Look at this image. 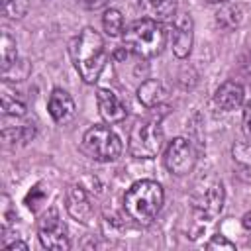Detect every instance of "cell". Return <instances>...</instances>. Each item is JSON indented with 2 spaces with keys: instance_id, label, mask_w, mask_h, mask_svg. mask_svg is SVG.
<instances>
[{
  "instance_id": "20",
  "label": "cell",
  "mask_w": 251,
  "mask_h": 251,
  "mask_svg": "<svg viewBox=\"0 0 251 251\" xmlns=\"http://www.w3.org/2000/svg\"><path fill=\"white\" fill-rule=\"evenodd\" d=\"M27 6H29V2H27V0H2L4 16L12 18V20L24 18V16H25V12H27Z\"/></svg>"
},
{
  "instance_id": "7",
  "label": "cell",
  "mask_w": 251,
  "mask_h": 251,
  "mask_svg": "<svg viewBox=\"0 0 251 251\" xmlns=\"http://www.w3.org/2000/svg\"><path fill=\"white\" fill-rule=\"evenodd\" d=\"M39 241L45 249H51V251H63V249H69L71 245L67 227L61 222L59 212L55 208L47 210L39 220Z\"/></svg>"
},
{
  "instance_id": "11",
  "label": "cell",
  "mask_w": 251,
  "mask_h": 251,
  "mask_svg": "<svg viewBox=\"0 0 251 251\" xmlns=\"http://www.w3.org/2000/svg\"><path fill=\"white\" fill-rule=\"evenodd\" d=\"M96 102H98V112L104 122L108 124H118L126 118V108L122 100L108 88H100L96 92Z\"/></svg>"
},
{
  "instance_id": "13",
  "label": "cell",
  "mask_w": 251,
  "mask_h": 251,
  "mask_svg": "<svg viewBox=\"0 0 251 251\" xmlns=\"http://www.w3.org/2000/svg\"><path fill=\"white\" fill-rule=\"evenodd\" d=\"M214 102L224 112H231V110L239 108L243 102V86L235 80H227V82L220 84L214 94Z\"/></svg>"
},
{
  "instance_id": "10",
  "label": "cell",
  "mask_w": 251,
  "mask_h": 251,
  "mask_svg": "<svg viewBox=\"0 0 251 251\" xmlns=\"http://www.w3.org/2000/svg\"><path fill=\"white\" fill-rule=\"evenodd\" d=\"M47 108H49V114H51L53 122L59 124V126L69 124V122L75 118V114H76L75 100H73L71 94H69L67 90H63V88H55V90L51 92Z\"/></svg>"
},
{
  "instance_id": "28",
  "label": "cell",
  "mask_w": 251,
  "mask_h": 251,
  "mask_svg": "<svg viewBox=\"0 0 251 251\" xmlns=\"http://www.w3.org/2000/svg\"><path fill=\"white\" fill-rule=\"evenodd\" d=\"M206 2H210V4H220V2H226V0H206Z\"/></svg>"
},
{
  "instance_id": "19",
  "label": "cell",
  "mask_w": 251,
  "mask_h": 251,
  "mask_svg": "<svg viewBox=\"0 0 251 251\" xmlns=\"http://www.w3.org/2000/svg\"><path fill=\"white\" fill-rule=\"evenodd\" d=\"M218 24L226 29H231V27H237L241 24V12L237 6H229V8H224L218 12Z\"/></svg>"
},
{
  "instance_id": "6",
  "label": "cell",
  "mask_w": 251,
  "mask_h": 251,
  "mask_svg": "<svg viewBox=\"0 0 251 251\" xmlns=\"http://www.w3.org/2000/svg\"><path fill=\"white\" fill-rule=\"evenodd\" d=\"M192 206L198 218L214 220L224 206V186L222 180L216 176H208L196 184V190L192 194Z\"/></svg>"
},
{
  "instance_id": "9",
  "label": "cell",
  "mask_w": 251,
  "mask_h": 251,
  "mask_svg": "<svg viewBox=\"0 0 251 251\" xmlns=\"http://www.w3.org/2000/svg\"><path fill=\"white\" fill-rule=\"evenodd\" d=\"M192 39H194V24L190 14L182 12L176 16L175 25H173V53L178 59L188 57L190 49H192Z\"/></svg>"
},
{
  "instance_id": "5",
  "label": "cell",
  "mask_w": 251,
  "mask_h": 251,
  "mask_svg": "<svg viewBox=\"0 0 251 251\" xmlns=\"http://www.w3.org/2000/svg\"><path fill=\"white\" fill-rule=\"evenodd\" d=\"M163 129L155 122H137L127 139L129 153L137 159H153L163 149Z\"/></svg>"
},
{
  "instance_id": "21",
  "label": "cell",
  "mask_w": 251,
  "mask_h": 251,
  "mask_svg": "<svg viewBox=\"0 0 251 251\" xmlns=\"http://www.w3.org/2000/svg\"><path fill=\"white\" fill-rule=\"evenodd\" d=\"M208 249H226V251H233L235 249V243H231L229 239H226L224 235H214L208 243H206Z\"/></svg>"
},
{
  "instance_id": "24",
  "label": "cell",
  "mask_w": 251,
  "mask_h": 251,
  "mask_svg": "<svg viewBox=\"0 0 251 251\" xmlns=\"http://www.w3.org/2000/svg\"><path fill=\"white\" fill-rule=\"evenodd\" d=\"M80 6H84L86 10H100L108 4V0H76Z\"/></svg>"
},
{
  "instance_id": "1",
  "label": "cell",
  "mask_w": 251,
  "mask_h": 251,
  "mask_svg": "<svg viewBox=\"0 0 251 251\" xmlns=\"http://www.w3.org/2000/svg\"><path fill=\"white\" fill-rule=\"evenodd\" d=\"M71 59L84 82H96L106 65V47L102 35L92 27H84L71 43Z\"/></svg>"
},
{
  "instance_id": "12",
  "label": "cell",
  "mask_w": 251,
  "mask_h": 251,
  "mask_svg": "<svg viewBox=\"0 0 251 251\" xmlns=\"http://www.w3.org/2000/svg\"><path fill=\"white\" fill-rule=\"evenodd\" d=\"M67 212L71 214V218H75L76 222L86 224L92 218V206L88 200V194L82 186H71L69 194H67Z\"/></svg>"
},
{
  "instance_id": "15",
  "label": "cell",
  "mask_w": 251,
  "mask_h": 251,
  "mask_svg": "<svg viewBox=\"0 0 251 251\" xmlns=\"http://www.w3.org/2000/svg\"><path fill=\"white\" fill-rule=\"evenodd\" d=\"M165 86L155 80V78H149L145 82H141V86L137 88V98L139 102L145 106V108H155L159 106L163 100H165Z\"/></svg>"
},
{
  "instance_id": "16",
  "label": "cell",
  "mask_w": 251,
  "mask_h": 251,
  "mask_svg": "<svg viewBox=\"0 0 251 251\" xmlns=\"http://www.w3.org/2000/svg\"><path fill=\"white\" fill-rule=\"evenodd\" d=\"M102 24H104V31L110 37H118L124 31V18H122L120 10H116V8H110V10L104 12Z\"/></svg>"
},
{
  "instance_id": "25",
  "label": "cell",
  "mask_w": 251,
  "mask_h": 251,
  "mask_svg": "<svg viewBox=\"0 0 251 251\" xmlns=\"http://www.w3.org/2000/svg\"><path fill=\"white\" fill-rule=\"evenodd\" d=\"M37 198H43V192L39 190V186H35V188H31V192L27 194V198H25V202H27V206H29V208H35V206H37V204H35V202H37Z\"/></svg>"
},
{
  "instance_id": "23",
  "label": "cell",
  "mask_w": 251,
  "mask_h": 251,
  "mask_svg": "<svg viewBox=\"0 0 251 251\" xmlns=\"http://www.w3.org/2000/svg\"><path fill=\"white\" fill-rule=\"evenodd\" d=\"M241 71H243L245 78H247L249 84H251V45L247 47V51H245V55H243V59H241Z\"/></svg>"
},
{
  "instance_id": "18",
  "label": "cell",
  "mask_w": 251,
  "mask_h": 251,
  "mask_svg": "<svg viewBox=\"0 0 251 251\" xmlns=\"http://www.w3.org/2000/svg\"><path fill=\"white\" fill-rule=\"evenodd\" d=\"M0 55H2V69L10 67L18 59V49H16V39H12L8 33H2V43H0Z\"/></svg>"
},
{
  "instance_id": "26",
  "label": "cell",
  "mask_w": 251,
  "mask_h": 251,
  "mask_svg": "<svg viewBox=\"0 0 251 251\" xmlns=\"http://www.w3.org/2000/svg\"><path fill=\"white\" fill-rule=\"evenodd\" d=\"M6 247H8V249H27V243H24V241H12V243H8Z\"/></svg>"
},
{
  "instance_id": "2",
  "label": "cell",
  "mask_w": 251,
  "mask_h": 251,
  "mask_svg": "<svg viewBox=\"0 0 251 251\" xmlns=\"http://www.w3.org/2000/svg\"><path fill=\"white\" fill-rule=\"evenodd\" d=\"M163 186L155 180H139L129 186L124 196V208L127 216L139 224H149L155 220L163 206Z\"/></svg>"
},
{
  "instance_id": "3",
  "label": "cell",
  "mask_w": 251,
  "mask_h": 251,
  "mask_svg": "<svg viewBox=\"0 0 251 251\" xmlns=\"http://www.w3.org/2000/svg\"><path fill=\"white\" fill-rule=\"evenodd\" d=\"M124 43H126V49L131 51L133 55L141 59H149L163 51L167 43V33L159 22L143 18V20L133 22L126 29Z\"/></svg>"
},
{
  "instance_id": "4",
  "label": "cell",
  "mask_w": 251,
  "mask_h": 251,
  "mask_svg": "<svg viewBox=\"0 0 251 251\" xmlns=\"http://www.w3.org/2000/svg\"><path fill=\"white\" fill-rule=\"evenodd\" d=\"M82 149L84 153L100 163L116 161L122 153V141L120 137L106 126H94L84 131L82 135Z\"/></svg>"
},
{
  "instance_id": "27",
  "label": "cell",
  "mask_w": 251,
  "mask_h": 251,
  "mask_svg": "<svg viewBox=\"0 0 251 251\" xmlns=\"http://www.w3.org/2000/svg\"><path fill=\"white\" fill-rule=\"evenodd\" d=\"M241 224H243V227H245V229H249V231H251V212H247V214L241 218Z\"/></svg>"
},
{
  "instance_id": "14",
  "label": "cell",
  "mask_w": 251,
  "mask_h": 251,
  "mask_svg": "<svg viewBox=\"0 0 251 251\" xmlns=\"http://www.w3.org/2000/svg\"><path fill=\"white\" fill-rule=\"evenodd\" d=\"M139 4L149 20L165 22L176 14L178 0H139Z\"/></svg>"
},
{
  "instance_id": "8",
  "label": "cell",
  "mask_w": 251,
  "mask_h": 251,
  "mask_svg": "<svg viewBox=\"0 0 251 251\" xmlns=\"http://www.w3.org/2000/svg\"><path fill=\"white\" fill-rule=\"evenodd\" d=\"M165 165L173 175H188L196 165V151L184 137H175L165 151Z\"/></svg>"
},
{
  "instance_id": "17",
  "label": "cell",
  "mask_w": 251,
  "mask_h": 251,
  "mask_svg": "<svg viewBox=\"0 0 251 251\" xmlns=\"http://www.w3.org/2000/svg\"><path fill=\"white\" fill-rule=\"evenodd\" d=\"M27 75H29V63L24 59H16L10 67L2 69V78L10 80V82H20V80L27 78Z\"/></svg>"
},
{
  "instance_id": "22",
  "label": "cell",
  "mask_w": 251,
  "mask_h": 251,
  "mask_svg": "<svg viewBox=\"0 0 251 251\" xmlns=\"http://www.w3.org/2000/svg\"><path fill=\"white\" fill-rule=\"evenodd\" d=\"M243 133L251 141V100L245 104V110H243Z\"/></svg>"
}]
</instances>
